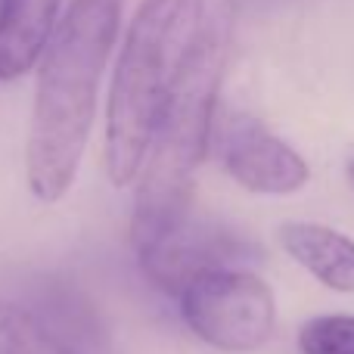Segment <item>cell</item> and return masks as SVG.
<instances>
[{"label":"cell","mask_w":354,"mask_h":354,"mask_svg":"<svg viewBox=\"0 0 354 354\" xmlns=\"http://www.w3.org/2000/svg\"><path fill=\"white\" fill-rule=\"evenodd\" d=\"M122 10L124 0H68L37 62L25 174L41 202H59L78 177Z\"/></svg>","instance_id":"obj_1"},{"label":"cell","mask_w":354,"mask_h":354,"mask_svg":"<svg viewBox=\"0 0 354 354\" xmlns=\"http://www.w3.org/2000/svg\"><path fill=\"white\" fill-rule=\"evenodd\" d=\"M227 50H230V12L224 3H214L205 28L196 37L168 93L165 112L156 124L153 143L137 174L134 221H131L134 249L193 212V174L205 159L214 134Z\"/></svg>","instance_id":"obj_2"},{"label":"cell","mask_w":354,"mask_h":354,"mask_svg":"<svg viewBox=\"0 0 354 354\" xmlns=\"http://www.w3.org/2000/svg\"><path fill=\"white\" fill-rule=\"evenodd\" d=\"M212 0H140L124 28L106 97V174L137 180L177 75L202 35Z\"/></svg>","instance_id":"obj_3"},{"label":"cell","mask_w":354,"mask_h":354,"mask_svg":"<svg viewBox=\"0 0 354 354\" xmlns=\"http://www.w3.org/2000/svg\"><path fill=\"white\" fill-rule=\"evenodd\" d=\"M180 317L205 345L227 354H249L270 342L277 301L270 286L245 268L202 274L180 295Z\"/></svg>","instance_id":"obj_4"},{"label":"cell","mask_w":354,"mask_h":354,"mask_svg":"<svg viewBox=\"0 0 354 354\" xmlns=\"http://www.w3.org/2000/svg\"><path fill=\"white\" fill-rule=\"evenodd\" d=\"M258 255L261 249L245 233L221 221L193 218V212L149 243L137 245V261H140L143 277L174 299L202 274L243 268Z\"/></svg>","instance_id":"obj_5"},{"label":"cell","mask_w":354,"mask_h":354,"mask_svg":"<svg viewBox=\"0 0 354 354\" xmlns=\"http://www.w3.org/2000/svg\"><path fill=\"white\" fill-rule=\"evenodd\" d=\"M221 165L243 189L261 196L299 193L311 168L283 137L252 115H230L221 128Z\"/></svg>","instance_id":"obj_6"},{"label":"cell","mask_w":354,"mask_h":354,"mask_svg":"<svg viewBox=\"0 0 354 354\" xmlns=\"http://www.w3.org/2000/svg\"><path fill=\"white\" fill-rule=\"evenodd\" d=\"M25 299H28L25 308L72 348H78L81 354H100L106 348L103 317L75 283L41 274L25 283Z\"/></svg>","instance_id":"obj_7"},{"label":"cell","mask_w":354,"mask_h":354,"mask_svg":"<svg viewBox=\"0 0 354 354\" xmlns=\"http://www.w3.org/2000/svg\"><path fill=\"white\" fill-rule=\"evenodd\" d=\"M62 0H0V81H16L41 62L59 22Z\"/></svg>","instance_id":"obj_8"},{"label":"cell","mask_w":354,"mask_h":354,"mask_svg":"<svg viewBox=\"0 0 354 354\" xmlns=\"http://www.w3.org/2000/svg\"><path fill=\"white\" fill-rule=\"evenodd\" d=\"M280 243L299 268L333 292L354 295V239L314 221H289L280 227Z\"/></svg>","instance_id":"obj_9"},{"label":"cell","mask_w":354,"mask_h":354,"mask_svg":"<svg viewBox=\"0 0 354 354\" xmlns=\"http://www.w3.org/2000/svg\"><path fill=\"white\" fill-rule=\"evenodd\" d=\"M0 354H81L44 326L25 305L0 299Z\"/></svg>","instance_id":"obj_10"},{"label":"cell","mask_w":354,"mask_h":354,"mask_svg":"<svg viewBox=\"0 0 354 354\" xmlns=\"http://www.w3.org/2000/svg\"><path fill=\"white\" fill-rule=\"evenodd\" d=\"M301 354H354L351 314H320L299 330Z\"/></svg>","instance_id":"obj_11"},{"label":"cell","mask_w":354,"mask_h":354,"mask_svg":"<svg viewBox=\"0 0 354 354\" xmlns=\"http://www.w3.org/2000/svg\"><path fill=\"white\" fill-rule=\"evenodd\" d=\"M348 180H351V187H354V159L348 162Z\"/></svg>","instance_id":"obj_12"}]
</instances>
